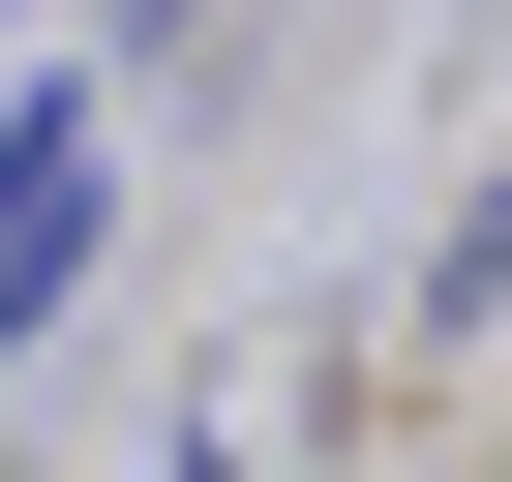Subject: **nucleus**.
Masks as SVG:
<instances>
[{
	"instance_id": "f257e3e1",
	"label": "nucleus",
	"mask_w": 512,
	"mask_h": 482,
	"mask_svg": "<svg viewBox=\"0 0 512 482\" xmlns=\"http://www.w3.org/2000/svg\"><path fill=\"white\" fill-rule=\"evenodd\" d=\"M61 272H91V121H61V91H31V121H0V332H31V302H61Z\"/></svg>"
}]
</instances>
